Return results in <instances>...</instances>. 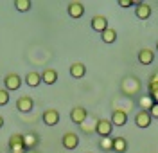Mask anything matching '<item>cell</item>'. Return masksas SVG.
<instances>
[{
    "instance_id": "6da1fadb",
    "label": "cell",
    "mask_w": 158,
    "mask_h": 153,
    "mask_svg": "<svg viewBox=\"0 0 158 153\" xmlns=\"http://www.w3.org/2000/svg\"><path fill=\"white\" fill-rule=\"evenodd\" d=\"M9 153H25V146H23V135L22 133H13L9 137V142H7Z\"/></svg>"
},
{
    "instance_id": "7a4b0ae2",
    "label": "cell",
    "mask_w": 158,
    "mask_h": 153,
    "mask_svg": "<svg viewBox=\"0 0 158 153\" xmlns=\"http://www.w3.org/2000/svg\"><path fill=\"white\" fill-rule=\"evenodd\" d=\"M111 132H113V122L110 119H97L95 121V133L99 137H111Z\"/></svg>"
},
{
    "instance_id": "3957f363",
    "label": "cell",
    "mask_w": 158,
    "mask_h": 153,
    "mask_svg": "<svg viewBox=\"0 0 158 153\" xmlns=\"http://www.w3.org/2000/svg\"><path fill=\"white\" fill-rule=\"evenodd\" d=\"M4 85H6V90L13 92V90H18L22 87V78H20L16 72H9L6 78H4Z\"/></svg>"
},
{
    "instance_id": "277c9868",
    "label": "cell",
    "mask_w": 158,
    "mask_h": 153,
    "mask_svg": "<svg viewBox=\"0 0 158 153\" xmlns=\"http://www.w3.org/2000/svg\"><path fill=\"white\" fill-rule=\"evenodd\" d=\"M61 144L65 150H76L79 146V135L76 132H67L61 137Z\"/></svg>"
},
{
    "instance_id": "5b68a950",
    "label": "cell",
    "mask_w": 158,
    "mask_h": 153,
    "mask_svg": "<svg viewBox=\"0 0 158 153\" xmlns=\"http://www.w3.org/2000/svg\"><path fill=\"white\" fill-rule=\"evenodd\" d=\"M32 108H34V101H32L31 96H22V97H18V101H16V110L18 112L29 113V112H32Z\"/></svg>"
},
{
    "instance_id": "8992f818",
    "label": "cell",
    "mask_w": 158,
    "mask_h": 153,
    "mask_svg": "<svg viewBox=\"0 0 158 153\" xmlns=\"http://www.w3.org/2000/svg\"><path fill=\"white\" fill-rule=\"evenodd\" d=\"M86 117H88V110L83 108V106H76V108H72V112H70L72 122H74V124H79V126L86 121Z\"/></svg>"
},
{
    "instance_id": "52a82bcc",
    "label": "cell",
    "mask_w": 158,
    "mask_h": 153,
    "mask_svg": "<svg viewBox=\"0 0 158 153\" xmlns=\"http://www.w3.org/2000/svg\"><path fill=\"white\" fill-rule=\"evenodd\" d=\"M67 13H69L70 18H81L83 15H85V6H83V2H69V6H67Z\"/></svg>"
},
{
    "instance_id": "ba28073f",
    "label": "cell",
    "mask_w": 158,
    "mask_h": 153,
    "mask_svg": "<svg viewBox=\"0 0 158 153\" xmlns=\"http://www.w3.org/2000/svg\"><path fill=\"white\" fill-rule=\"evenodd\" d=\"M135 15H137V18H140V20H148L149 16H151V13H153V9H151V6L149 4H146V2H135Z\"/></svg>"
},
{
    "instance_id": "9c48e42d",
    "label": "cell",
    "mask_w": 158,
    "mask_h": 153,
    "mask_svg": "<svg viewBox=\"0 0 158 153\" xmlns=\"http://www.w3.org/2000/svg\"><path fill=\"white\" fill-rule=\"evenodd\" d=\"M90 23H92V29L95 31V32H104V31L110 27L108 25V18L102 16V15H95Z\"/></svg>"
},
{
    "instance_id": "30bf717a",
    "label": "cell",
    "mask_w": 158,
    "mask_h": 153,
    "mask_svg": "<svg viewBox=\"0 0 158 153\" xmlns=\"http://www.w3.org/2000/svg\"><path fill=\"white\" fill-rule=\"evenodd\" d=\"M151 121H153V117L146 110H138L137 115H135V124H137L138 128H149L151 126Z\"/></svg>"
},
{
    "instance_id": "8fae6325",
    "label": "cell",
    "mask_w": 158,
    "mask_h": 153,
    "mask_svg": "<svg viewBox=\"0 0 158 153\" xmlns=\"http://www.w3.org/2000/svg\"><path fill=\"white\" fill-rule=\"evenodd\" d=\"M110 121L113 122V126H124L128 122V112L126 110H120V108H115L111 112V119Z\"/></svg>"
},
{
    "instance_id": "7c38bea8",
    "label": "cell",
    "mask_w": 158,
    "mask_h": 153,
    "mask_svg": "<svg viewBox=\"0 0 158 153\" xmlns=\"http://www.w3.org/2000/svg\"><path fill=\"white\" fill-rule=\"evenodd\" d=\"M41 119H43V122H45L47 126H56V124L59 122V112L54 110V108H49V110L43 112Z\"/></svg>"
},
{
    "instance_id": "4fadbf2b",
    "label": "cell",
    "mask_w": 158,
    "mask_h": 153,
    "mask_svg": "<svg viewBox=\"0 0 158 153\" xmlns=\"http://www.w3.org/2000/svg\"><path fill=\"white\" fill-rule=\"evenodd\" d=\"M137 58H138L140 65H151L155 61V52L151 51V49H142V51H138Z\"/></svg>"
},
{
    "instance_id": "5bb4252c",
    "label": "cell",
    "mask_w": 158,
    "mask_h": 153,
    "mask_svg": "<svg viewBox=\"0 0 158 153\" xmlns=\"http://www.w3.org/2000/svg\"><path fill=\"white\" fill-rule=\"evenodd\" d=\"M38 142H40V139H38V135H36V133L29 132V133H25V135H23V146H25V150H27V151L34 150V148L38 146Z\"/></svg>"
},
{
    "instance_id": "9a60e30c",
    "label": "cell",
    "mask_w": 158,
    "mask_h": 153,
    "mask_svg": "<svg viewBox=\"0 0 158 153\" xmlns=\"http://www.w3.org/2000/svg\"><path fill=\"white\" fill-rule=\"evenodd\" d=\"M85 74H86V67L83 65V63H72L70 65V76L72 78H76V79H81V78H85Z\"/></svg>"
},
{
    "instance_id": "2e32d148",
    "label": "cell",
    "mask_w": 158,
    "mask_h": 153,
    "mask_svg": "<svg viewBox=\"0 0 158 153\" xmlns=\"http://www.w3.org/2000/svg\"><path fill=\"white\" fill-rule=\"evenodd\" d=\"M41 81L45 83V85H54V83L58 81V72L54 70V69H45V70L41 72Z\"/></svg>"
},
{
    "instance_id": "e0dca14e",
    "label": "cell",
    "mask_w": 158,
    "mask_h": 153,
    "mask_svg": "<svg viewBox=\"0 0 158 153\" xmlns=\"http://www.w3.org/2000/svg\"><path fill=\"white\" fill-rule=\"evenodd\" d=\"M126 150H128V141L124 137H113V151L126 153Z\"/></svg>"
},
{
    "instance_id": "ac0fdd59",
    "label": "cell",
    "mask_w": 158,
    "mask_h": 153,
    "mask_svg": "<svg viewBox=\"0 0 158 153\" xmlns=\"http://www.w3.org/2000/svg\"><path fill=\"white\" fill-rule=\"evenodd\" d=\"M25 83H27L29 87H32V88L40 87V83H41V74H40V72H27Z\"/></svg>"
},
{
    "instance_id": "d6986e66",
    "label": "cell",
    "mask_w": 158,
    "mask_h": 153,
    "mask_svg": "<svg viewBox=\"0 0 158 153\" xmlns=\"http://www.w3.org/2000/svg\"><path fill=\"white\" fill-rule=\"evenodd\" d=\"M101 38H102L104 43H115L117 41V31L113 27H108L104 32H101Z\"/></svg>"
},
{
    "instance_id": "ffe728a7",
    "label": "cell",
    "mask_w": 158,
    "mask_h": 153,
    "mask_svg": "<svg viewBox=\"0 0 158 153\" xmlns=\"http://www.w3.org/2000/svg\"><path fill=\"white\" fill-rule=\"evenodd\" d=\"M155 104V101L151 99V96L149 94H144V96H140L138 97V106L142 108V110H146V112H149L151 110V106Z\"/></svg>"
},
{
    "instance_id": "44dd1931",
    "label": "cell",
    "mask_w": 158,
    "mask_h": 153,
    "mask_svg": "<svg viewBox=\"0 0 158 153\" xmlns=\"http://www.w3.org/2000/svg\"><path fill=\"white\" fill-rule=\"evenodd\" d=\"M99 146L102 151H113V137H102Z\"/></svg>"
},
{
    "instance_id": "7402d4cb",
    "label": "cell",
    "mask_w": 158,
    "mask_h": 153,
    "mask_svg": "<svg viewBox=\"0 0 158 153\" xmlns=\"http://www.w3.org/2000/svg\"><path fill=\"white\" fill-rule=\"evenodd\" d=\"M15 7L20 11V13H25L32 7V2L31 0H15Z\"/></svg>"
},
{
    "instance_id": "603a6c76",
    "label": "cell",
    "mask_w": 158,
    "mask_h": 153,
    "mask_svg": "<svg viewBox=\"0 0 158 153\" xmlns=\"http://www.w3.org/2000/svg\"><path fill=\"white\" fill-rule=\"evenodd\" d=\"M9 99H11L9 92L6 90V88H0V106H6L9 103Z\"/></svg>"
},
{
    "instance_id": "cb8c5ba5",
    "label": "cell",
    "mask_w": 158,
    "mask_h": 153,
    "mask_svg": "<svg viewBox=\"0 0 158 153\" xmlns=\"http://www.w3.org/2000/svg\"><path fill=\"white\" fill-rule=\"evenodd\" d=\"M117 4L120 6V7H131V6H135V2H133V0H118Z\"/></svg>"
},
{
    "instance_id": "d4e9b609",
    "label": "cell",
    "mask_w": 158,
    "mask_h": 153,
    "mask_svg": "<svg viewBox=\"0 0 158 153\" xmlns=\"http://www.w3.org/2000/svg\"><path fill=\"white\" fill-rule=\"evenodd\" d=\"M149 115H151V117H155V119H158V104H156V103L151 106V110H149Z\"/></svg>"
},
{
    "instance_id": "484cf974",
    "label": "cell",
    "mask_w": 158,
    "mask_h": 153,
    "mask_svg": "<svg viewBox=\"0 0 158 153\" xmlns=\"http://www.w3.org/2000/svg\"><path fill=\"white\" fill-rule=\"evenodd\" d=\"M149 96H151V99H153V101H155V103H156V104H158V90L151 92V94H149Z\"/></svg>"
},
{
    "instance_id": "4316f807",
    "label": "cell",
    "mask_w": 158,
    "mask_h": 153,
    "mask_svg": "<svg viewBox=\"0 0 158 153\" xmlns=\"http://www.w3.org/2000/svg\"><path fill=\"white\" fill-rule=\"evenodd\" d=\"M2 126H4V117L0 115V128H2Z\"/></svg>"
},
{
    "instance_id": "83f0119b",
    "label": "cell",
    "mask_w": 158,
    "mask_h": 153,
    "mask_svg": "<svg viewBox=\"0 0 158 153\" xmlns=\"http://www.w3.org/2000/svg\"><path fill=\"white\" fill-rule=\"evenodd\" d=\"M156 51H158V41H156Z\"/></svg>"
},
{
    "instance_id": "f1b7e54d",
    "label": "cell",
    "mask_w": 158,
    "mask_h": 153,
    "mask_svg": "<svg viewBox=\"0 0 158 153\" xmlns=\"http://www.w3.org/2000/svg\"><path fill=\"white\" fill-rule=\"evenodd\" d=\"M86 153H90V151H86Z\"/></svg>"
}]
</instances>
